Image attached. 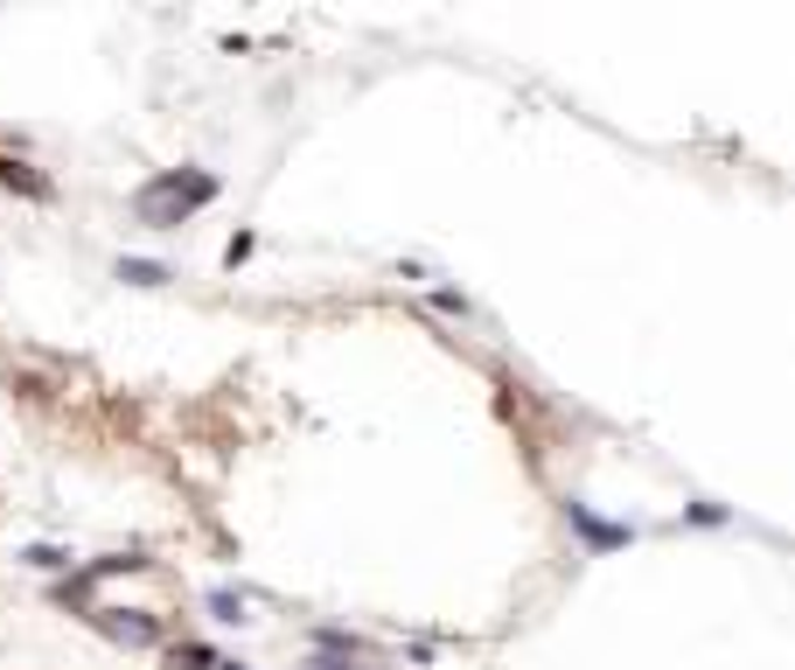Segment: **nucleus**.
I'll return each mask as SVG.
<instances>
[{"label": "nucleus", "mask_w": 795, "mask_h": 670, "mask_svg": "<svg viewBox=\"0 0 795 670\" xmlns=\"http://www.w3.org/2000/svg\"><path fill=\"white\" fill-rule=\"evenodd\" d=\"M203 203H217V175H203V168H168V175H154V183L132 196V217H140L147 230H175L181 217H196Z\"/></svg>", "instance_id": "f257e3e1"}, {"label": "nucleus", "mask_w": 795, "mask_h": 670, "mask_svg": "<svg viewBox=\"0 0 795 670\" xmlns=\"http://www.w3.org/2000/svg\"><path fill=\"white\" fill-rule=\"evenodd\" d=\"M91 622L112 635V642H126V650H147V642H161V622H154L147 608H91Z\"/></svg>", "instance_id": "f03ea898"}, {"label": "nucleus", "mask_w": 795, "mask_h": 670, "mask_svg": "<svg viewBox=\"0 0 795 670\" xmlns=\"http://www.w3.org/2000/svg\"><path fill=\"white\" fill-rule=\"evenodd\" d=\"M566 524H572L579 538H587V545H593V552H615V545H628V538H635L628 524H607V518H593V510H587V503H566Z\"/></svg>", "instance_id": "7ed1b4c3"}, {"label": "nucleus", "mask_w": 795, "mask_h": 670, "mask_svg": "<svg viewBox=\"0 0 795 670\" xmlns=\"http://www.w3.org/2000/svg\"><path fill=\"white\" fill-rule=\"evenodd\" d=\"M119 279H126V287H168V266L161 259H119Z\"/></svg>", "instance_id": "20e7f679"}, {"label": "nucleus", "mask_w": 795, "mask_h": 670, "mask_svg": "<svg viewBox=\"0 0 795 670\" xmlns=\"http://www.w3.org/2000/svg\"><path fill=\"white\" fill-rule=\"evenodd\" d=\"M0 183H8V189H21V196H49V183H42V175H29L21 161H0Z\"/></svg>", "instance_id": "39448f33"}, {"label": "nucleus", "mask_w": 795, "mask_h": 670, "mask_svg": "<svg viewBox=\"0 0 795 670\" xmlns=\"http://www.w3.org/2000/svg\"><path fill=\"white\" fill-rule=\"evenodd\" d=\"M209 614H217V622H245V594H230V587H209Z\"/></svg>", "instance_id": "423d86ee"}, {"label": "nucleus", "mask_w": 795, "mask_h": 670, "mask_svg": "<svg viewBox=\"0 0 795 670\" xmlns=\"http://www.w3.org/2000/svg\"><path fill=\"white\" fill-rule=\"evenodd\" d=\"M21 559H29L36 573H70V552H57V545H29Z\"/></svg>", "instance_id": "0eeeda50"}, {"label": "nucleus", "mask_w": 795, "mask_h": 670, "mask_svg": "<svg viewBox=\"0 0 795 670\" xmlns=\"http://www.w3.org/2000/svg\"><path fill=\"white\" fill-rule=\"evenodd\" d=\"M168 663H175V670H209L217 657H209L203 642H181V650H168Z\"/></svg>", "instance_id": "6e6552de"}, {"label": "nucleus", "mask_w": 795, "mask_h": 670, "mask_svg": "<svg viewBox=\"0 0 795 670\" xmlns=\"http://www.w3.org/2000/svg\"><path fill=\"white\" fill-rule=\"evenodd\" d=\"M307 670H356V663H350V657H328V650H322V657H314Z\"/></svg>", "instance_id": "1a4fd4ad"}, {"label": "nucleus", "mask_w": 795, "mask_h": 670, "mask_svg": "<svg viewBox=\"0 0 795 670\" xmlns=\"http://www.w3.org/2000/svg\"><path fill=\"white\" fill-rule=\"evenodd\" d=\"M217 670H245V663H217Z\"/></svg>", "instance_id": "9d476101"}]
</instances>
